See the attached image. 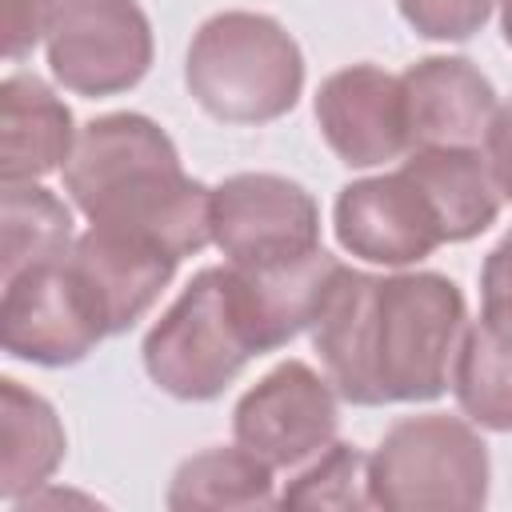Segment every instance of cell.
I'll use <instances>...</instances> for the list:
<instances>
[{"instance_id": "6da1fadb", "label": "cell", "mask_w": 512, "mask_h": 512, "mask_svg": "<svg viewBox=\"0 0 512 512\" xmlns=\"http://www.w3.org/2000/svg\"><path fill=\"white\" fill-rule=\"evenodd\" d=\"M464 328V292L448 276H372L344 264L312 320V348L340 400L424 404L452 384Z\"/></svg>"}, {"instance_id": "7a4b0ae2", "label": "cell", "mask_w": 512, "mask_h": 512, "mask_svg": "<svg viewBox=\"0 0 512 512\" xmlns=\"http://www.w3.org/2000/svg\"><path fill=\"white\" fill-rule=\"evenodd\" d=\"M64 188L92 224L148 236L176 260L212 244V188L180 168L172 136L140 112L88 120L64 164Z\"/></svg>"}, {"instance_id": "3957f363", "label": "cell", "mask_w": 512, "mask_h": 512, "mask_svg": "<svg viewBox=\"0 0 512 512\" xmlns=\"http://www.w3.org/2000/svg\"><path fill=\"white\" fill-rule=\"evenodd\" d=\"M184 84L192 100L224 124H268L296 108L304 56L280 20L232 8L196 28Z\"/></svg>"}, {"instance_id": "277c9868", "label": "cell", "mask_w": 512, "mask_h": 512, "mask_svg": "<svg viewBox=\"0 0 512 512\" xmlns=\"http://www.w3.org/2000/svg\"><path fill=\"white\" fill-rule=\"evenodd\" d=\"M148 380L176 400H216L256 356L232 268H200L144 336Z\"/></svg>"}, {"instance_id": "5b68a950", "label": "cell", "mask_w": 512, "mask_h": 512, "mask_svg": "<svg viewBox=\"0 0 512 512\" xmlns=\"http://www.w3.org/2000/svg\"><path fill=\"white\" fill-rule=\"evenodd\" d=\"M488 444L448 412L396 420L368 456L372 508H480L488 500Z\"/></svg>"}, {"instance_id": "8992f818", "label": "cell", "mask_w": 512, "mask_h": 512, "mask_svg": "<svg viewBox=\"0 0 512 512\" xmlns=\"http://www.w3.org/2000/svg\"><path fill=\"white\" fill-rule=\"evenodd\" d=\"M56 84L76 96H116L152 68V24L136 0H60L44 36Z\"/></svg>"}, {"instance_id": "52a82bcc", "label": "cell", "mask_w": 512, "mask_h": 512, "mask_svg": "<svg viewBox=\"0 0 512 512\" xmlns=\"http://www.w3.org/2000/svg\"><path fill=\"white\" fill-rule=\"evenodd\" d=\"M212 244L240 268L288 260L320 248V208L288 176L236 172L212 188Z\"/></svg>"}, {"instance_id": "ba28073f", "label": "cell", "mask_w": 512, "mask_h": 512, "mask_svg": "<svg viewBox=\"0 0 512 512\" xmlns=\"http://www.w3.org/2000/svg\"><path fill=\"white\" fill-rule=\"evenodd\" d=\"M336 424V388L304 360L276 364L240 396L232 412L236 444L272 468H300L304 460H312L336 440Z\"/></svg>"}, {"instance_id": "9c48e42d", "label": "cell", "mask_w": 512, "mask_h": 512, "mask_svg": "<svg viewBox=\"0 0 512 512\" xmlns=\"http://www.w3.org/2000/svg\"><path fill=\"white\" fill-rule=\"evenodd\" d=\"M104 336L108 332L80 280L72 276L68 256L4 280L0 344L8 356L44 368H68L80 364Z\"/></svg>"}, {"instance_id": "30bf717a", "label": "cell", "mask_w": 512, "mask_h": 512, "mask_svg": "<svg viewBox=\"0 0 512 512\" xmlns=\"http://www.w3.org/2000/svg\"><path fill=\"white\" fill-rule=\"evenodd\" d=\"M332 220L344 252L384 268L420 264L444 244V232L424 192L412 184L404 168L344 184Z\"/></svg>"}, {"instance_id": "8fae6325", "label": "cell", "mask_w": 512, "mask_h": 512, "mask_svg": "<svg viewBox=\"0 0 512 512\" xmlns=\"http://www.w3.org/2000/svg\"><path fill=\"white\" fill-rule=\"evenodd\" d=\"M176 256L148 236L92 224L76 236L68 252V268L92 300L108 336L128 332L168 288L176 272Z\"/></svg>"}, {"instance_id": "7c38bea8", "label": "cell", "mask_w": 512, "mask_h": 512, "mask_svg": "<svg viewBox=\"0 0 512 512\" xmlns=\"http://www.w3.org/2000/svg\"><path fill=\"white\" fill-rule=\"evenodd\" d=\"M316 124L324 144L348 168H376L408 152V116L400 76L376 64L332 72L316 92Z\"/></svg>"}, {"instance_id": "4fadbf2b", "label": "cell", "mask_w": 512, "mask_h": 512, "mask_svg": "<svg viewBox=\"0 0 512 512\" xmlns=\"http://www.w3.org/2000/svg\"><path fill=\"white\" fill-rule=\"evenodd\" d=\"M404 116H408V152L412 148H484L496 88L464 56H424L400 72Z\"/></svg>"}, {"instance_id": "5bb4252c", "label": "cell", "mask_w": 512, "mask_h": 512, "mask_svg": "<svg viewBox=\"0 0 512 512\" xmlns=\"http://www.w3.org/2000/svg\"><path fill=\"white\" fill-rule=\"evenodd\" d=\"M232 268V288H236V304L248 328V340L256 348V356L284 348L288 340H296L304 328H312L336 272L344 268L332 252L312 248L288 260H272V264H256V268Z\"/></svg>"}, {"instance_id": "9a60e30c", "label": "cell", "mask_w": 512, "mask_h": 512, "mask_svg": "<svg viewBox=\"0 0 512 512\" xmlns=\"http://www.w3.org/2000/svg\"><path fill=\"white\" fill-rule=\"evenodd\" d=\"M76 128L68 104L28 72L0 84V184H28L68 164Z\"/></svg>"}, {"instance_id": "2e32d148", "label": "cell", "mask_w": 512, "mask_h": 512, "mask_svg": "<svg viewBox=\"0 0 512 512\" xmlns=\"http://www.w3.org/2000/svg\"><path fill=\"white\" fill-rule=\"evenodd\" d=\"M400 168L424 192L444 244L472 240L500 216L504 192L484 148H412Z\"/></svg>"}, {"instance_id": "e0dca14e", "label": "cell", "mask_w": 512, "mask_h": 512, "mask_svg": "<svg viewBox=\"0 0 512 512\" xmlns=\"http://www.w3.org/2000/svg\"><path fill=\"white\" fill-rule=\"evenodd\" d=\"M64 424L56 408L20 380H0V496L24 500L64 460Z\"/></svg>"}, {"instance_id": "ac0fdd59", "label": "cell", "mask_w": 512, "mask_h": 512, "mask_svg": "<svg viewBox=\"0 0 512 512\" xmlns=\"http://www.w3.org/2000/svg\"><path fill=\"white\" fill-rule=\"evenodd\" d=\"M452 392L476 428L512 432V312L480 308V320L464 328Z\"/></svg>"}, {"instance_id": "d6986e66", "label": "cell", "mask_w": 512, "mask_h": 512, "mask_svg": "<svg viewBox=\"0 0 512 512\" xmlns=\"http://www.w3.org/2000/svg\"><path fill=\"white\" fill-rule=\"evenodd\" d=\"M72 212L44 184H4L0 192V280L72 252Z\"/></svg>"}, {"instance_id": "ffe728a7", "label": "cell", "mask_w": 512, "mask_h": 512, "mask_svg": "<svg viewBox=\"0 0 512 512\" xmlns=\"http://www.w3.org/2000/svg\"><path fill=\"white\" fill-rule=\"evenodd\" d=\"M272 472V464L240 444L196 452L176 468L168 484V508H272L280 504Z\"/></svg>"}, {"instance_id": "44dd1931", "label": "cell", "mask_w": 512, "mask_h": 512, "mask_svg": "<svg viewBox=\"0 0 512 512\" xmlns=\"http://www.w3.org/2000/svg\"><path fill=\"white\" fill-rule=\"evenodd\" d=\"M284 508H372L368 504V456L352 444L332 440L280 492Z\"/></svg>"}, {"instance_id": "7402d4cb", "label": "cell", "mask_w": 512, "mask_h": 512, "mask_svg": "<svg viewBox=\"0 0 512 512\" xmlns=\"http://www.w3.org/2000/svg\"><path fill=\"white\" fill-rule=\"evenodd\" d=\"M396 4L400 16L424 40H468L488 24L496 8V0H396Z\"/></svg>"}, {"instance_id": "603a6c76", "label": "cell", "mask_w": 512, "mask_h": 512, "mask_svg": "<svg viewBox=\"0 0 512 512\" xmlns=\"http://www.w3.org/2000/svg\"><path fill=\"white\" fill-rule=\"evenodd\" d=\"M60 0H4V56L24 60L52 28Z\"/></svg>"}, {"instance_id": "cb8c5ba5", "label": "cell", "mask_w": 512, "mask_h": 512, "mask_svg": "<svg viewBox=\"0 0 512 512\" xmlns=\"http://www.w3.org/2000/svg\"><path fill=\"white\" fill-rule=\"evenodd\" d=\"M480 308L512 312V232L484 256V268H480Z\"/></svg>"}, {"instance_id": "d4e9b609", "label": "cell", "mask_w": 512, "mask_h": 512, "mask_svg": "<svg viewBox=\"0 0 512 512\" xmlns=\"http://www.w3.org/2000/svg\"><path fill=\"white\" fill-rule=\"evenodd\" d=\"M484 152H488V164H492V172L500 180L504 200H512V100L496 108L488 140H484Z\"/></svg>"}, {"instance_id": "484cf974", "label": "cell", "mask_w": 512, "mask_h": 512, "mask_svg": "<svg viewBox=\"0 0 512 512\" xmlns=\"http://www.w3.org/2000/svg\"><path fill=\"white\" fill-rule=\"evenodd\" d=\"M500 8V32H504V44L512 48V0H496Z\"/></svg>"}]
</instances>
